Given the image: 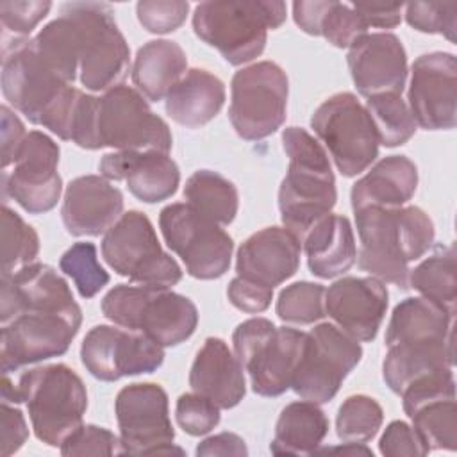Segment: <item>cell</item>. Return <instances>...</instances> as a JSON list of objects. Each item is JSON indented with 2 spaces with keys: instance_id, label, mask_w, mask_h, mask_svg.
<instances>
[{
  "instance_id": "cell-1",
  "label": "cell",
  "mask_w": 457,
  "mask_h": 457,
  "mask_svg": "<svg viewBox=\"0 0 457 457\" xmlns=\"http://www.w3.org/2000/svg\"><path fill=\"white\" fill-rule=\"evenodd\" d=\"M453 318L423 296L405 298L393 309L382 362L384 382L393 393L402 395L427 373L453 368Z\"/></svg>"
},
{
  "instance_id": "cell-2",
  "label": "cell",
  "mask_w": 457,
  "mask_h": 457,
  "mask_svg": "<svg viewBox=\"0 0 457 457\" xmlns=\"http://www.w3.org/2000/svg\"><path fill=\"white\" fill-rule=\"evenodd\" d=\"M71 141L87 150L109 146L116 152L168 154L173 137L168 123L150 109L146 98L137 89L120 84L102 96L80 95Z\"/></svg>"
},
{
  "instance_id": "cell-3",
  "label": "cell",
  "mask_w": 457,
  "mask_h": 457,
  "mask_svg": "<svg viewBox=\"0 0 457 457\" xmlns=\"http://www.w3.org/2000/svg\"><path fill=\"white\" fill-rule=\"evenodd\" d=\"M359 234L357 264L362 271L409 289V262L421 259L434 243V223L416 207H362L353 211Z\"/></svg>"
},
{
  "instance_id": "cell-4",
  "label": "cell",
  "mask_w": 457,
  "mask_h": 457,
  "mask_svg": "<svg viewBox=\"0 0 457 457\" xmlns=\"http://www.w3.org/2000/svg\"><path fill=\"white\" fill-rule=\"evenodd\" d=\"M2 93L14 111L30 123L71 141V127L80 89L64 82L39 57L34 37L2 45Z\"/></svg>"
},
{
  "instance_id": "cell-5",
  "label": "cell",
  "mask_w": 457,
  "mask_h": 457,
  "mask_svg": "<svg viewBox=\"0 0 457 457\" xmlns=\"http://www.w3.org/2000/svg\"><path fill=\"white\" fill-rule=\"evenodd\" d=\"M282 148L289 166L278 189L280 220L302 245L309 228L332 212L336 180L327 150L305 129H284Z\"/></svg>"
},
{
  "instance_id": "cell-6",
  "label": "cell",
  "mask_w": 457,
  "mask_h": 457,
  "mask_svg": "<svg viewBox=\"0 0 457 457\" xmlns=\"http://www.w3.org/2000/svg\"><path fill=\"white\" fill-rule=\"evenodd\" d=\"M284 20L286 4L278 0L202 2L193 12V30L228 64L239 66L262 54L268 30Z\"/></svg>"
},
{
  "instance_id": "cell-7",
  "label": "cell",
  "mask_w": 457,
  "mask_h": 457,
  "mask_svg": "<svg viewBox=\"0 0 457 457\" xmlns=\"http://www.w3.org/2000/svg\"><path fill=\"white\" fill-rule=\"evenodd\" d=\"M27 403L34 434L48 446H61L80 425L87 409L82 378L66 364L27 370L12 386L9 403Z\"/></svg>"
},
{
  "instance_id": "cell-8",
  "label": "cell",
  "mask_w": 457,
  "mask_h": 457,
  "mask_svg": "<svg viewBox=\"0 0 457 457\" xmlns=\"http://www.w3.org/2000/svg\"><path fill=\"white\" fill-rule=\"evenodd\" d=\"M102 312L114 325L141 332L162 348L184 343L198 325L196 305L159 286L118 284L104 296Z\"/></svg>"
},
{
  "instance_id": "cell-9",
  "label": "cell",
  "mask_w": 457,
  "mask_h": 457,
  "mask_svg": "<svg viewBox=\"0 0 457 457\" xmlns=\"http://www.w3.org/2000/svg\"><path fill=\"white\" fill-rule=\"evenodd\" d=\"M73 27L80 84L89 91L120 86L130 66V50L120 32L111 5L68 2L61 7Z\"/></svg>"
},
{
  "instance_id": "cell-10",
  "label": "cell",
  "mask_w": 457,
  "mask_h": 457,
  "mask_svg": "<svg viewBox=\"0 0 457 457\" xmlns=\"http://www.w3.org/2000/svg\"><path fill=\"white\" fill-rule=\"evenodd\" d=\"M307 332L293 327H275L266 318H250L232 334L234 353L250 375L253 393L280 396L291 389V380L305 346Z\"/></svg>"
},
{
  "instance_id": "cell-11",
  "label": "cell",
  "mask_w": 457,
  "mask_h": 457,
  "mask_svg": "<svg viewBox=\"0 0 457 457\" xmlns=\"http://www.w3.org/2000/svg\"><path fill=\"white\" fill-rule=\"evenodd\" d=\"M102 257L121 277L139 286L171 287L180 282L182 270L168 255L146 214L129 211L104 234Z\"/></svg>"
},
{
  "instance_id": "cell-12",
  "label": "cell",
  "mask_w": 457,
  "mask_h": 457,
  "mask_svg": "<svg viewBox=\"0 0 457 457\" xmlns=\"http://www.w3.org/2000/svg\"><path fill=\"white\" fill-rule=\"evenodd\" d=\"M311 127L345 177L362 173L378 155V136L366 107L353 93L328 96L311 118Z\"/></svg>"
},
{
  "instance_id": "cell-13",
  "label": "cell",
  "mask_w": 457,
  "mask_h": 457,
  "mask_svg": "<svg viewBox=\"0 0 457 457\" xmlns=\"http://www.w3.org/2000/svg\"><path fill=\"white\" fill-rule=\"evenodd\" d=\"M287 91L286 71L271 61L236 71L230 82L228 118L237 136L259 141L277 132L286 120Z\"/></svg>"
},
{
  "instance_id": "cell-14",
  "label": "cell",
  "mask_w": 457,
  "mask_h": 457,
  "mask_svg": "<svg viewBox=\"0 0 457 457\" xmlns=\"http://www.w3.org/2000/svg\"><path fill=\"white\" fill-rule=\"evenodd\" d=\"M159 227L168 248L182 259L191 277L212 280L228 271L232 237L189 204L166 205L159 214Z\"/></svg>"
},
{
  "instance_id": "cell-15",
  "label": "cell",
  "mask_w": 457,
  "mask_h": 457,
  "mask_svg": "<svg viewBox=\"0 0 457 457\" xmlns=\"http://www.w3.org/2000/svg\"><path fill=\"white\" fill-rule=\"evenodd\" d=\"M362 348L334 323H320L307 332L291 389L318 405L330 402L348 373L361 362Z\"/></svg>"
},
{
  "instance_id": "cell-16",
  "label": "cell",
  "mask_w": 457,
  "mask_h": 457,
  "mask_svg": "<svg viewBox=\"0 0 457 457\" xmlns=\"http://www.w3.org/2000/svg\"><path fill=\"white\" fill-rule=\"evenodd\" d=\"M114 412L121 453H184L173 446L166 391L154 382L129 384L116 395Z\"/></svg>"
},
{
  "instance_id": "cell-17",
  "label": "cell",
  "mask_w": 457,
  "mask_h": 457,
  "mask_svg": "<svg viewBox=\"0 0 457 457\" xmlns=\"http://www.w3.org/2000/svg\"><path fill=\"white\" fill-rule=\"evenodd\" d=\"M82 323V314L29 311L14 316L0 330L2 373L59 357L68 352Z\"/></svg>"
},
{
  "instance_id": "cell-18",
  "label": "cell",
  "mask_w": 457,
  "mask_h": 457,
  "mask_svg": "<svg viewBox=\"0 0 457 457\" xmlns=\"http://www.w3.org/2000/svg\"><path fill=\"white\" fill-rule=\"evenodd\" d=\"M59 145L39 130L27 132L20 145L12 170L2 171L4 198L11 196L30 214L54 209L62 193V179L57 171Z\"/></svg>"
},
{
  "instance_id": "cell-19",
  "label": "cell",
  "mask_w": 457,
  "mask_h": 457,
  "mask_svg": "<svg viewBox=\"0 0 457 457\" xmlns=\"http://www.w3.org/2000/svg\"><path fill=\"white\" fill-rule=\"evenodd\" d=\"M80 359L95 378L114 382L123 377L155 371L164 361V350L141 332L96 325L82 341Z\"/></svg>"
},
{
  "instance_id": "cell-20",
  "label": "cell",
  "mask_w": 457,
  "mask_h": 457,
  "mask_svg": "<svg viewBox=\"0 0 457 457\" xmlns=\"http://www.w3.org/2000/svg\"><path fill=\"white\" fill-rule=\"evenodd\" d=\"M409 111L416 127L450 130L457 121V61L448 52L420 55L411 66Z\"/></svg>"
},
{
  "instance_id": "cell-21",
  "label": "cell",
  "mask_w": 457,
  "mask_h": 457,
  "mask_svg": "<svg viewBox=\"0 0 457 457\" xmlns=\"http://www.w3.org/2000/svg\"><path fill=\"white\" fill-rule=\"evenodd\" d=\"M387 309V289L375 277H343L325 289V316L355 341H373Z\"/></svg>"
},
{
  "instance_id": "cell-22",
  "label": "cell",
  "mask_w": 457,
  "mask_h": 457,
  "mask_svg": "<svg viewBox=\"0 0 457 457\" xmlns=\"http://www.w3.org/2000/svg\"><path fill=\"white\" fill-rule=\"evenodd\" d=\"M29 311L82 314L68 282L52 266L41 262H32L12 275H2V325Z\"/></svg>"
},
{
  "instance_id": "cell-23",
  "label": "cell",
  "mask_w": 457,
  "mask_h": 457,
  "mask_svg": "<svg viewBox=\"0 0 457 457\" xmlns=\"http://www.w3.org/2000/svg\"><path fill=\"white\" fill-rule=\"evenodd\" d=\"M357 91L370 98L382 93L402 95L407 80V54L391 32H371L357 39L346 55Z\"/></svg>"
},
{
  "instance_id": "cell-24",
  "label": "cell",
  "mask_w": 457,
  "mask_h": 457,
  "mask_svg": "<svg viewBox=\"0 0 457 457\" xmlns=\"http://www.w3.org/2000/svg\"><path fill=\"white\" fill-rule=\"evenodd\" d=\"M121 212V191L102 175H82L66 186L61 216L71 236L105 234Z\"/></svg>"
},
{
  "instance_id": "cell-25",
  "label": "cell",
  "mask_w": 457,
  "mask_h": 457,
  "mask_svg": "<svg viewBox=\"0 0 457 457\" xmlns=\"http://www.w3.org/2000/svg\"><path fill=\"white\" fill-rule=\"evenodd\" d=\"M107 180H125L129 191L141 202L155 204L175 195L180 171L175 161L162 152H112L98 162Z\"/></svg>"
},
{
  "instance_id": "cell-26",
  "label": "cell",
  "mask_w": 457,
  "mask_h": 457,
  "mask_svg": "<svg viewBox=\"0 0 457 457\" xmlns=\"http://www.w3.org/2000/svg\"><path fill=\"white\" fill-rule=\"evenodd\" d=\"M300 241L284 227H266L252 234L236 255L237 277L266 287L291 278L300 266Z\"/></svg>"
},
{
  "instance_id": "cell-27",
  "label": "cell",
  "mask_w": 457,
  "mask_h": 457,
  "mask_svg": "<svg viewBox=\"0 0 457 457\" xmlns=\"http://www.w3.org/2000/svg\"><path fill=\"white\" fill-rule=\"evenodd\" d=\"M189 386L220 409L236 407L246 393L243 366L220 337H207L204 341L191 364Z\"/></svg>"
},
{
  "instance_id": "cell-28",
  "label": "cell",
  "mask_w": 457,
  "mask_h": 457,
  "mask_svg": "<svg viewBox=\"0 0 457 457\" xmlns=\"http://www.w3.org/2000/svg\"><path fill=\"white\" fill-rule=\"evenodd\" d=\"M309 270L314 277L334 278L348 271L357 259V246L350 220L328 212L318 220L302 241Z\"/></svg>"
},
{
  "instance_id": "cell-29",
  "label": "cell",
  "mask_w": 457,
  "mask_h": 457,
  "mask_svg": "<svg viewBox=\"0 0 457 457\" xmlns=\"http://www.w3.org/2000/svg\"><path fill=\"white\" fill-rule=\"evenodd\" d=\"M418 187V168L405 155L380 159L350 191L352 209L362 207H403Z\"/></svg>"
},
{
  "instance_id": "cell-30",
  "label": "cell",
  "mask_w": 457,
  "mask_h": 457,
  "mask_svg": "<svg viewBox=\"0 0 457 457\" xmlns=\"http://www.w3.org/2000/svg\"><path fill=\"white\" fill-rule=\"evenodd\" d=\"M168 116L182 127L198 129L209 123L225 104V84L207 70L193 68L164 98Z\"/></svg>"
},
{
  "instance_id": "cell-31",
  "label": "cell",
  "mask_w": 457,
  "mask_h": 457,
  "mask_svg": "<svg viewBox=\"0 0 457 457\" xmlns=\"http://www.w3.org/2000/svg\"><path fill=\"white\" fill-rule=\"evenodd\" d=\"M187 57L182 46L170 39L145 43L132 64V82L150 102L166 98L170 89L186 75Z\"/></svg>"
},
{
  "instance_id": "cell-32",
  "label": "cell",
  "mask_w": 457,
  "mask_h": 457,
  "mask_svg": "<svg viewBox=\"0 0 457 457\" xmlns=\"http://www.w3.org/2000/svg\"><path fill=\"white\" fill-rule=\"evenodd\" d=\"M295 23L311 36H323L337 48H350L357 39L368 34V25L353 5L334 0L295 2Z\"/></svg>"
},
{
  "instance_id": "cell-33",
  "label": "cell",
  "mask_w": 457,
  "mask_h": 457,
  "mask_svg": "<svg viewBox=\"0 0 457 457\" xmlns=\"http://www.w3.org/2000/svg\"><path fill=\"white\" fill-rule=\"evenodd\" d=\"M327 434L328 420L318 403L291 402L277 420L270 450L275 455H314Z\"/></svg>"
},
{
  "instance_id": "cell-34",
  "label": "cell",
  "mask_w": 457,
  "mask_h": 457,
  "mask_svg": "<svg viewBox=\"0 0 457 457\" xmlns=\"http://www.w3.org/2000/svg\"><path fill=\"white\" fill-rule=\"evenodd\" d=\"M409 287H414L423 298L455 314L457 268L453 245L437 246L427 259L411 270Z\"/></svg>"
},
{
  "instance_id": "cell-35",
  "label": "cell",
  "mask_w": 457,
  "mask_h": 457,
  "mask_svg": "<svg viewBox=\"0 0 457 457\" xmlns=\"http://www.w3.org/2000/svg\"><path fill=\"white\" fill-rule=\"evenodd\" d=\"M184 198L195 211L218 225L232 223L239 207L236 186L223 175L211 170H198L187 179L184 186Z\"/></svg>"
},
{
  "instance_id": "cell-36",
  "label": "cell",
  "mask_w": 457,
  "mask_h": 457,
  "mask_svg": "<svg viewBox=\"0 0 457 457\" xmlns=\"http://www.w3.org/2000/svg\"><path fill=\"white\" fill-rule=\"evenodd\" d=\"M407 416L428 452L457 448L455 398H439L414 407Z\"/></svg>"
},
{
  "instance_id": "cell-37",
  "label": "cell",
  "mask_w": 457,
  "mask_h": 457,
  "mask_svg": "<svg viewBox=\"0 0 457 457\" xmlns=\"http://www.w3.org/2000/svg\"><path fill=\"white\" fill-rule=\"evenodd\" d=\"M34 45L39 57L54 73L68 84L75 82L79 75L75 37L71 21L64 14L46 23L34 37Z\"/></svg>"
},
{
  "instance_id": "cell-38",
  "label": "cell",
  "mask_w": 457,
  "mask_h": 457,
  "mask_svg": "<svg viewBox=\"0 0 457 457\" xmlns=\"http://www.w3.org/2000/svg\"><path fill=\"white\" fill-rule=\"evenodd\" d=\"M366 111L373 121L378 143L398 146L407 143L416 132V121L407 102L398 93H382L366 98Z\"/></svg>"
},
{
  "instance_id": "cell-39",
  "label": "cell",
  "mask_w": 457,
  "mask_h": 457,
  "mask_svg": "<svg viewBox=\"0 0 457 457\" xmlns=\"http://www.w3.org/2000/svg\"><path fill=\"white\" fill-rule=\"evenodd\" d=\"M39 253V237L34 227L9 209L2 207V275H12L18 270L36 262Z\"/></svg>"
},
{
  "instance_id": "cell-40",
  "label": "cell",
  "mask_w": 457,
  "mask_h": 457,
  "mask_svg": "<svg viewBox=\"0 0 457 457\" xmlns=\"http://www.w3.org/2000/svg\"><path fill=\"white\" fill-rule=\"evenodd\" d=\"M382 421L384 411L375 398L352 395L337 411L336 432L343 443H366L377 436Z\"/></svg>"
},
{
  "instance_id": "cell-41",
  "label": "cell",
  "mask_w": 457,
  "mask_h": 457,
  "mask_svg": "<svg viewBox=\"0 0 457 457\" xmlns=\"http://www.w3.org/2000/svg\"><path fill=\"white\" fill-rule=\"evenodd\" d=\"M275 311L287 325H312L325 316V287L307 280L295 282L280 291Z\"/></svg>"
},
{
  "instance_id": "cell-42",
  "label": "cell",
  "mask_w": 457,
  "mask_h": 457,
  "mask_svg": "<svg viewBox=\"0 0 457 457\" xmlns=\"http://www.w3.org/2000/svg\"><path fill=\"white\" fill-rule=\"evenodd\" d=\"M59 268L73 280L82 298H93L109 282V273L98 262L96 246L87 241L71 245L61 255Z\"/></svg>"
},
{
  "instance_id": "cell-43",
  "label": "cell",
  "mask_w": 457,
  "mask_h": 457,
  "mask_svg": "<svg viewBox=\"0 0 457 457\" xmlns=\"http://www.w3.org/2000/svg\"><path fill=\"white\" fill-rule=\"evenodd\" d=\"M405 21L427 34H443L455 41L457 2H411L405 5Z\"/></svg>"
},
{
  "instance_id": "cell-44",
  "label": "cell",
  "mask_w": 457,
  "mask_h": 457,
  "mask_svg": "<svg viewBox=\"0 0 457 457\" xmlns=\"http://www.w3.org/2000/svg\"><path fill=\"white\" fill-rule=\"evenodd\" d=\"M179 427L189 436H205L220 423V407L198 393H184L175 405Z\"/></svg>"
},
{
  "instance_id": "cell-45",
  "label": "cell",
  "mask_w": 457,
  "mask_h": 457,
  "mask_svg": "<svg viewBox=\"0 0 457 457\" xmlns=\"http://www.w3.org/2000/svg\"><path fill=\"white\" fill-rule=\"evenodd\" d=\"M52 4L32 0V2H2L0 4V21H2V39H21L36 29V25L48 14Z\"/></svg>"
},
{
  "instance_id": "cell-46",
  "label": "cell",
  "mask_w": 457,
  "mask_h": 457,
  "mask_svg": "<svg viewBox=\"0 0 457 457\" xmlns=\"http://www.w3.org/2000/svg\"><path fill=\"white\" fill-rule=\"evenodd\" d=\"M59 450L64 457L121 453L118 436H114L111 430L104 427L84 425V423L64 439Z\"/></svg>"
},
{
  "instance_id": "cell-47",
  "label": "cell",
  "mask_w": 457,
  "mask_h": 457,
  "mask_svg": "<svg viewBox=\"0 0 457 457\" xmlns=\"http://www.w3.org/2000/svg\"><path fill=\"white\" fill-rule=\"evenodd\" d=\"M189 4L184 0H141L136 14L143 29L152 34H168L177 30L187 16Z\"/></svg>"
},
{
  "instance_id": "cell-48",
  "label": "cell",
  "mask_w": 457,
  "mask_h": 457,
  "mask_svg": "<svg viewBox=\"0 0 457 457\" xmlns=\"http://www.w3.org/2000/svg\"><path fill=\"white\" fill-rule=\"evenodd\" d=\"M378 450L387 457H423L428 453L416 430L405 421L398 420L386 427L378 441Z\"/></svg>"
},
{
  "instance_id": "cell-49",
  "label": "cell",
  "mask_w": 457,
  "mask_h": 457,
  "mask_svg": "<svg viewBox=\"0 0 457 457\" xmlns=\"http://www.w3.org/2000/svg\"><path fill=\"white\" fill-rule=\"evenodd\" d=\"M227 296L230 303L239 311L248 314H257V312H264L270 307L273 298V289L243 277H234L228 284Z\"/></svg>"
},
{
  "instance_id": "cell-50",
  "label": "cell",
  "mask_w": 457,
  "mask_h": 457,
  "mask_svg": "<svg viewBox=\"0 0 457 457\" xmlns=\"http://www.w3.org/2000/svg\"><path fill=\"white\" fill-rule=\"evenodd\" d=\"M2 418H0V445L2 455H12L18 452L29 437V427L20 409L11 405L9 402H2Z\"/></svg>"
},
{
  "instance_id": "cell-51",
  "label": "cell",
  "mask_w": 457,
  "mask_h": 457,
  "mask_svg": "<svg viewBox=\"0 0 457 457\" xmlns=\"http://www.w3.org/2000/svg\"><path fill=\"white\" fill-rule=\"evenodd\" d=\"M0 114H2V170H9V166H12L14 162L16 152L23 143L27 132L21 120L14 114V111H11V107L2 105Z\"/></svg>"
},
{
  "instance_id": "cell-52",
  "label": "cell",
  "mask_w": 457,
  "mask_h": 457,
  "mask_svg": "<svg viewBox=\"0 0 457 457\" xmlns=\"http://www.w3.org/2000/svg\"><path fill=\"white\" fill-rule=\"evenodd\" d=\"M196 455H248V448L237 434L221 432L198 443Z\"/></svg>"
},
{
  "instance_id": "cell-53",
  "label": "cell",
  "mask_w": 457,
  "mask_h": 457,
  "mask_svg": "<svg viewBox=\"0 0 457 457\" xmlns=\"http://www.w3.org/2000/svg\"><path fill=\"white\" fill-rule=\"evenodd\" d=\"M355 11L362 16L366 25L378 29H393L402 21V4H355Z\"/></svg>"
},
{
  "instance_id": "cell-54",
  "label": "cell",
  "mask_w": 457,
  "mask_h": 457,
  "mask_svg": "<svg viewBox=\"0 0 457 457\" xmlns=\"http://www.w3.org/2000/svg\"><path fill=\"white\" fill-rule=\"evenodd\" d=\"M316 453H343V455H373L364 443H343V446L334 448H318Z\"/></svg>"
}]
</instances>
